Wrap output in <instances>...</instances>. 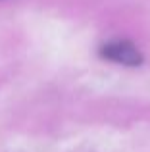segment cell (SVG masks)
Returning a JSON list of instances; mask_svg holds the SVG:
<instances>
[{
    "instance_id": "6da1fadb",
    "label": "cell",
    "mask_w": 150,
    "mask_h": 152,
    "mask_svg": "<svg viewBox=\"0 0 150 152\" xmlns=\"http://www.w3.org/2000/svg\"><path fill=\"white\" fill-rule=\"evenodd\" d=\"M100 56L110 62L121 64V66H129V67H137L144 62L143 52L137 48L133 42L129 41H112L100 46Z\"/></svg>"
}]
</instances>
